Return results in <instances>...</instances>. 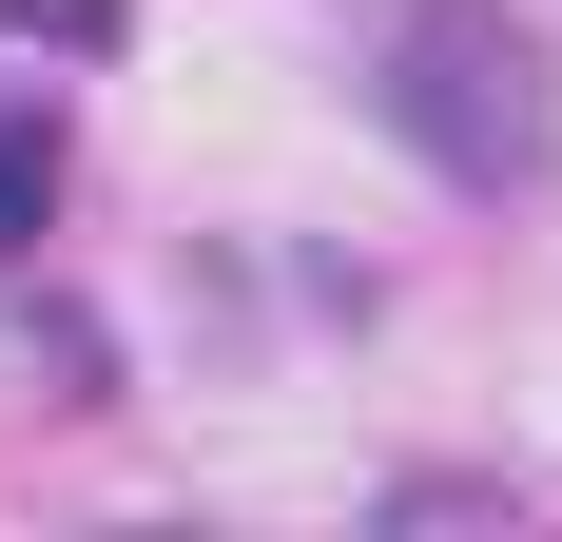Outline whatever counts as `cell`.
Instances as JSON below:
<instances>
[{
	"label": "cell",
	"mask_w": 562,
	"mask_h": 542,
	"mask_svg": "<svg viewBox=\"0 0 562 542\" xmlns=\"http://www.w3.org/2000/svg\"><path fill=\"white\" fill-rule=\"evenodd\" d=\"M349 78H369V116H389L447 194H485V214L562 174V78H543V20H524V0H369V20H349Z\"/></svg>",
	"instance_id": "6da1fadb"
},
{
	"label": "cell",
	"mask_w": 562,
	"mask_h": 542,
	"mask_svg": "<svg viewBox=\"0 0 562 542\" xmlns=\"http://www.w3.org/2000/svg\"><path fill=\"white\" fill-rule=\"evenodd\" d=\"M58 194H78V116H58L40 78H0V291L40 271V233H58Z\"/></svg>",
	"instance_id": "7a4b0ae2"
},
{
	"label": "cell",
	"mask_w": 562,
	"mask_h": 542,
	"mask_svg": "<svg viewBox=\"0 0 562 542\" xmlns=\"http://www.w3.org/2000/svg\"><path fill=\"white\" fill-rule=\"evenodd\" d=\"M0 58H136V0H0Z\"/></svg>",
	"instance_id": "3957f363"
},
{
	"label": "cell",
	"mask_w": 562,
	"mask_h": 542,
	"mask_svg": "<svg viewBox=\"0 0 562 542\" xmlns=\"http://www.w3.org/2000/svg\"><path fill=\"white\" fill-rule=\"evenodd\" d=\"M369 523H524L505 465H407V485H369Z\"/></svg>",
	"instance_id": "277c9868"
}]
</instances>
